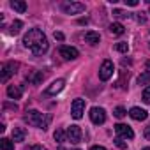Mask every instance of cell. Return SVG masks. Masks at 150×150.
I'll use <instances>...</instances> for the list:
<instances>
[{"instance_id":"836d02e7","label":"cell","mask_w":150,"mask_h":150,"mask_svg":"<svg viewBox=\"0 0 150 150\" xmlns=\"http://www.w3.org/2000/svg\"><path fill=\"white\" fill-rule=\"evenodd\" d=\"M146 67H150V62H146Z\"/></svg>"},{"instance_id":"484cf974","label":"cell","mask_w":150,"mask_h":150,"mask_svg":"<svg viewBox=\"0 0 150 150\" xmlns=\"http://www.w3.org/2000/svg\"><path fill=\"white\" fill-rule=\"evenodd\" d=\"M143 101H145L146 104H150V87H146V88L143 90Z\"/></svg>"},{"instance_id":"5b68a950","label":"cell","mask_w":150,"mask_h":150,"mask_svg":"<svg viewBox=\"0 0 150 150\" xmlns=\"http://www.w3.org/2000/svg\"><path fill=\"white\" fill-rule=\"evenodd\" d=\"M111 76H113V62L111 60H104L101 69H99V78L103 81H108Z\"/></svg>"},{"instance_id":"7402d4cb","label":"cell","mask_w":150,"mask_h":150,"mask_svg":"<svg viewBox=\"0 0 150 150\" xmlns=\"http://www.w3.org/2000/svg\"><path fill=\"white\" fill-rule=\"evenodd\" d=\"M53 138H55L58 143H62V141H65V138H67V132H64L62 129H57V131H55V134H53Z\"/></svg>"},{"instance_id":"ac0fdd59","label":"cell","mask_w":150,"mask_h":150,"mask_svg":"<svg viewBox=\"0 0 150 150\" xmlns=\"http://www.w3.org/2000/svg\"><path fill=\"white\" fill-rule=\"evenodd\" d=\"M11 7L18 13H25L27 11V4L23 2V0H14V2H11Z\"/></svg>"},{"instance_id":"d4e9b609","label":"cell","mask_w":150,"mask_h":150,"mask_svg":"<svg viewBox=\"0 0 150 150\" xmlns=\"http://www.w3.org/2000/svg\"><path fill=\"white\" fill-rule=\"evenodd\" d=\"M113 115L117 117V118H124L125 115H127V111L122 108V106H118V108H115V111H113Z\"/></svg>"},{"instance_id":"ffe728a7","label":"cell","mask_w":150,"mask_h":150,"mask_svg":"<svg viewBox=\"0 0 150 150\" xmlns=\"http://www.w3.org/2000/svg\"><path fill=\"white\" fill-rule=\"evenodd\" d=\"M0 148L2 150H14V143L11 139H7V138H2L0 139Z\"/></svg>"},{"instance_id":"5bb4252c","label":"cell","mask_w":150,"mask_h":150,"mask_svg":"<svg viewBox=\"0 0 150 150\" xmlns=\"http://www.w3.org/2000/svg\"><path fill=\"white\" fill-rule=\"evenodd\" d=\"M85 42H88V44H97L99 42V39H101V35H99V32H94V30H88V32H85Z\"/></svg>"},{"instance_id":"f1b7e54d","label":"cell","mask_w":150,"mask_h":150,"mask_svg":"<svg viewBox=\"0 0 150 150\" xmlns=\"http://www.w3.org/2000/svg\"><path fill=\"white\" fill-rule=\"evenodd\" d=\"M53 35H55V39H57V41H64V34H62V32H55Z\"/></svg>"},{"instance_id":"277c9868","label":"cell","mask_w":150,"mask_h":150,"mask_svg":"<svg viewBox=\"0 0 150 150\" xmlns=\"http://www.w3.org/2000/svg\"><path fill=\"white\" fill-rule=\"evenodd\" d=\"M83 111H85V101L83 99H74L72 101V106H71V115L72 118L80 120L83 117Z\"/></svg>"},{"instance_id":"44dd1931","label":"cell","mask_w":150,"mask_h":150,"mask_svg":"<svg viewBox=\"0 0 150 150\" xmlns=\"http://www.w3.org/2000/svg\"><path fill=\"white\" fill-rule=\"evenodd\" d=\"M138 85H150V72H143L138 76Z\"/></svg>"},{"instance_id":"52a82bcc","label":"cell","mask_w":150,"mask_h":150,"mask_svg":"<svg viewBox=\"0 0 150 150\" xmlns=\"http://www.w3.org/2000/svg\"><path fill=\"white\" fill-rule=\"evenodd\" d=\"M90 120L96 124V125H101V124H104L106 122V113H104V110L103 108H92L90 110Z\"/></svg>"},{"instance_id":"30bf717a","label":"cell","mask_w":150,"mask_h":150,"mask_svg":"<svg viewBox=\"0 0 150 150\" xmlns=\"http://www.w3.org/2000/svg\"><path fill=\"white\" fill-rule=\"evenodd\" d=\"M115 131H117V134L122 136V138H127V139H132V138H134L132 129H131L129 125H125V124H117V125H115Z\"/></svg>"},{"instance_id":"8d00e7d4","label":"cell","mask_w":150,"mask_h":150,"mask_svg":"<svg viewBox=\"0 0 150 150\" xmlns=\"http://www.w3.org/2000/svg\"><path fill=\"white\" fill-rule=\"evenodd\" d=\"M76 150H80V148H76Z\"/></svg>"},{"instance_id":"1f68e13d","label":"cell","mask_w":150,"mask_h":150,"mask_svg":"<svg viewBox=\"0 0 150 150\" xmlns=\"http://www.w3.org/2000/svg\"><path fill=\"white\" fill-rule=\"evenodd\" d=\"M87 23H88V20H87V18H85V20H83V18L80 20V25H87Z\"/></svg>"},{"instance_id":"8fae6325","label":"cell","mask_w":150,"mask_h":150,"mask_svg":"<svg viewBox=\"0 0 150 150\" xmlns=\"http://www.w3.org/2000/svg\"><path fill=\"white\" fill-rule=\"evenodd\" d=\"M64 85H65V81L64 80H57V81H53L48 88H46V96H55V94H58L62 88H64Z\"/></svg>"},{"instance_id":"ba28073f","label":"cell","mask_w":150,"mask_h":150,"mask_svg":"<svg viewBox=\"0 0 150 150\" xmlns=\"http://www.w3.org/2000/svg\"><path fill=\"white\" fill-rule=\"evenodd\" d=\"M58 53H60V57H62L64 60H76L78 55H80L76 48H71V46H60Z\"/></svg>"},{"instance_id":"d590c367","label":"cell","mask_w":150,"mask_h":150,"mask_svg":"<svg viewBox=\"0 0 150 150\" xmlns=\"http://www.w3.org/2000/svg\"><path fill=\"white\" fill-rule=\"evenodd\" d=\"M148 48H150V44H148Z\"/></svg>"},{"instance_id":"d6a6232c","label":"cell","mask_w":150,"mask_h":150,"mask_svg":"<svg viewBox=\"0 0 150 150\" xmlns=\"http://www.w3.org/2000/svg\"><path fill=\"white\" fill-rule=\"evenodd\" d=\"M90 150H106V148H104V146H92Z\"/></svg>"},{"instance_id":"7c38bea8","label":"cell","mask_w":150,"mask_h":150,"mask_svg":"<svg viewBox=\"0 0 150 150\" xmlns=\"http://www.w3.org/2000/svg\"><path fill=\"white\" fill-rule=\"evenodd\" d=\"M129 115H131V118H134V120H146V117H148V113L143 110V108H131V111H129Z\"/></svg>"},{"instance_id":"603a6c76","label":"cell","mask_w":150,"mask_h":150,"mask_svg":"<svg viewBox=\"0 0 150 150\" xmlns=\"http://www.w3.org/2000/svg\"><path fill=\"white\" fill-rule=\"evenodd\" d=\"M115 50L120 51V53H127V51H129V44H127V42H117V44H115Z\"/></svg>"},{"instance_id":"f546056e","label":"cell","mask_w":150,"mask_h":150,"mask_svg":"<svg viewBox=\"0 0 150 150\" xmlns=\"http://www.w3.org/2000/svg\"><path fill=\"white\" fill-rule=\"evenodd\" d=\"M145 138H146V139L150 141V125H148V127L145 129Z\"/></svg>"},{"instance_id":"9c48e42d","label":"cell","mask_w":150,"mask_h":150,"mask_svg":"<svg viewBox=\"0 0 150 150\" xmlns=\"http://www.w3.org/2000/svg\"><path fill=\"white\" fill-rule=\"evenodd\" d=\"M81 136H83V132H81V129L78 125H71L67 129V139L71 143H80L81 141Z\"/></svg>"},{"instance_id":"d6986e66","label":"cell","mask_w":150,"mask_h":150,"mask_svg":"<svg viewBox=\"0 0 150 150\" xmlns=\"http://www.w3.org/2000/svg\"><path fill=\"white\" fill-rule=\"evenodd\" d=\"M21 27H23V23H21L20 20L13 21V23H11V28H9V34H11V35H16V34L21 30Z\"/></svg>"},{"instance_id":"4dcf8cb0","label":"cell","mask_w":150,"mask_h":150,"mask_svg":"<svg viewBox=\"0 0 150 150\" xmlns=\"http://www.w3.org/2000/svg\"><path fill=\"white\" fill-rule=\"evenodd\" d=\"M34 150H48V148H44V146H41V145H35Z\"/></svg>"},{"instance_id":"3957f363","label":"cell","mask_w":150,"mask_h":150,"mask_svg":"<svg viewBox=\"0 0 150 150\" xmlns=\"http://www.w3.org/2000/svg\"><path fill=\"white\" fill-rule=\"evenodd\" d=\"M62 11L65 14H80L85 11V4H80V2H65L62 4Z\"/></svg>"},{"instance_id":"4316f807","label":"cell","mask_w":150,"mask_h":150,"mask_svg":"<svg viewBox=\"0 0 150 150\" xmlns=\"http://www.w3.org/2000/svg\"><path fill=\"white\" fill-rule=\"evenodd\" d=\"M115 145H117L118 148H122V150H125V148H127V143H124L120 138H117V139H115Z\"/></svg>"},{"instance_id":"e0dca14e","label":"cell","mask_w":150,"mask_h":150,"mask_svg":"<svg viewBox=\"0 0 150 150\" xmlns=\"http://www.w3.org/2000/svg\"><path fill=\"white\" fill-rule=\"evenodd\" d=\"M110 32L115 34V35H122V34L125 32V28H124L122 23H111V25H110Z\"/></svg>"},{"instance_id":"2e32d148","label":"cell","mask_w":150,"mask_h":150,"mask_svg":"<svg viewBox=\"0 0 150 150\" xmlns=\"http://www.w3.org/2000/svg\"><path fill=\"white\" fill-rule=\"evenodd\" d=\"M27 80H28L32 85H41L42 80H44V74H42L41 71H34V74H32V76H27Z\"/></svg>"},{"instance_id":"cb8c5ba5","label":"cell","mask_w":150,"mask_h":150,"mask_svg":"<svg viewBox=\"0 0 150 150\" xmlns=\"http://www.w3.org/2000/svg\"><path fill=\"white\" fill-rule=\"evenodd\" d=\"M113 16H115V18H120V20L129 18V14H127L125 11H122V9H113Z\"/></svg>"},{"instance_id":"83f0119b","label":"cell","mask_w":150,"mask_h":150,"mask_svg":"<svg viewBox=\"0 0 150 150\" xmlns=\"http://www.w3.org/2000/svg\"><path fill=\"white\" fill-rule=\"evenodd\" d=\"M124 2H125L127 6H131V7H136V6H138V0H124Z\"/></svg>"},{"instance_id":"8992f818","label":"cell","mask_w":150,"mask_h":150,"mask_svg":"<svg viewBox=\"0 0 150 150\" xmlns=\"http://www.w3.org/2000/svg\"><path fill=\"white\" fill-rule=\"evenodd\" d=\"M16 69H18V64H16V62H7V64H4V65H2V76H0V80L6 83V81L13 76V74L16 72Z\"/></svg>"},{"instance_id":"6da1fadb","label":"cell","mask_w":150,"mask_h":150,"mask_svg":"<svg viewBox=\"0 0 150 150\" xmlns=\"http://www.w3.org/2000/svg\"><path fill=\"white\" fill-rule=\"evenodd\" d=\"M23 44L35 55V57H41L48 51V41L44 37V34L39 30V28H32L25 34L23 37Z\"/></svg>"},{"instance_id":"9a60e30c","label":"cell","mask_w":150,"mask_h":150,"mask_svg":"<svg viewBox=\"0 0 150 150\" xmlns=\"http://www.w3.org/2000/svg\"><path fill=\"white\" fill-rule=\"evenodd\" d=\"M11 136H13V141H23L27 138V131L23 127H14Z\"/></svg>"},{"instance_id":"4fadbf2b","label":"cell","mask_w":150,"mask_h":150,"mask_svg":"<svg viewBox=\"0 0 150 150\" xmlns=\"http://www.w3.org/2000/svg\"><path fill=\"white\" fill-rule=\"evenodd\" d=\"M7 96L11 99H20L23 96V87H18V85H9L7 88Z\"/></svg>"},{"instance_id":"e575fe53","label":"cell","mask_w":150,"mask_h":150,"mask_svg":"<svg viewBox=\"0 0 150 150\" xmlns=\"http://www.w3.org/2000/svg\"><path fill=\"white\" fill-rule=\"evenodd\" d=\"M141 150H150V148H141Z\"/></svg>"},{"instance_id":"7a4b0ae2","label":"cell","mask_w":150,"mask_h":150,"mask_svg":"<svg viewBox=\"0 0 150 150\" xmlns=\"http://www.w3.org/2000/svg\"><path fill=\"white\" fill-rule=\"evenodd\" d=\"M50 120H51V115H48L46 120H44V115H42L41 111H37V110H30V111H27V115H25V122H27L28 125H32V127L48 129Z\"/></svg>"}]
</instances>
